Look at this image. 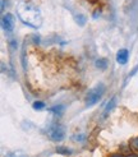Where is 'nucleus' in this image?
<instances>
[{"mask_svg": "<svg viewBox=\"0 0 138 157\" xmlns=\"http://www.w3.org/2000/svg\"><path fill=\"white\" fill-rule=\"evenodd\" d=\"M18 17L19 19L27 25L28 27L32 28H38L41 25V14L40 9L33 4H31L28 2H21L18 5Z\"/></svg>", "mask_w": 138, "mask_h": 157, "instance_id": "obj_1", "label": "nucleus"}, {"mask_svg": "<svg viewBox=\"0 0 138 157\" xmlns=\"http://www.w3.org/2000/svg\"><path fill=\"white\" fill-rule=\"evenodd\" d=\"M105 84L104 83H97L95 87H92L88 92H87V96H86V106L87 107H92L95 106L100 100L102 98L104 93H105Z\"/></svg>", "mask_w": 138, "mask_h": 157, "instance_id": "obj_2", "label": "nucleus"}, {"mask_svg": "<svg viewBox=\"0 0 138 157\" xmlns=\"http://www.w3.org/2000/svg\"><path fill=\"white\" fill-rule=\"evenodd\" d=\"M46 136H48L52 142H61V140L65 138V128L61 124L55 123L48 128Z\"/></svg>", "mask_w": 138, "mask_h": 157, "instance_id": "obj_3", "label": "nucleus"}, {"mask_svg": "<svg viewBox=\"0 0 138 157\" xmlns=\"http://www.w3.org/2000/svg\"><path fill=\"white\" fill-rule=\"evenodd\" d=\"M2 27L6 33H12L14 29V17L10 13H6L2 17Z\"/></svg>", "mask_w": 138, "mask_h": 157, "instance_id": "obj_4", "label": "nucleus"}, {"mask_svg": "<svg viewBox=\"0 0 138 157\" xmlns=\"http://www.w3.org/2000/svg\"><path fill=\"white\" fill-rule=\"evenodd\" d=\"M128 58H129V51L127 49H120L117 54V63L120 65H124L127 64Z\"/></svg>", "mask_w": 138, "mask_h": 157, "instance_id": "obj_5", "label": "nucleus"}, {"mask_svg": "<svg viewBox=\"0 0 138 157\" xmlns=\"http://www.w3.org/2000/svg\"><path fill=\"white\" fill-rule=\"evenodd\" d=\"M117 96H114L110 101H109V102H107V105H106V107H105V110H104V117H107V115H109L111 111H113V109L115 107V106H117Z\"/></svg>", "mask_w": 138, "mask_h": 157, "instance_id": "obj_6", "label": "nucleus"}, {"mask_svg": "<svg viewBox=\"0 0 138 157\" xmlns=\"http://www.w3.org/2000/svg\"><path fill=\"white\" fill-rule=\"evenodd\" d=\"M21 64L25 72H27V60H26V42L22 45V51H21Z\"/></svg>", "mask_w": 138, "mask_h": 157, "instance_id": "obj_7", "label": "nucleus"}, {"mask_svg": "<svg viewBox=\"0 0 138 157\" xmlns=\"http://www.w3.org/2000/svg\"><path fill=\"white\" fill-rule=\"evenodd\" d=\"M55 151H56V153H59V155H63V156H71V155L73 153V151L71 150V148L64 147V146H58Z\"/></svg>", "mask_w": 138, "mask_h": 157, "instance_id": "obj_8", "label": "nucleus"}, {"mask_svg": "<svg viewBox=\"0 0 138 157\" xmlns=\"http://www.w3.org/2000/svg\"><path fill=\"white\" fill-rule=\"evenodd\" d=\"M107 59H105V58H100V59H97L96 61H95V65H96V68H98V69H101V70H105L106 68H107Z\"/></svg>", "mask_w": 138, "mask_h": 157, "instance_id": "obj_9", "label": "nucleus"}, {"mask_svg": "<svg viewBox=\"0 0 138 157\" xmlns=\"http://www.w3.org/2000/svg\"><path fill=\"white\" fill-rule=\"evenodd\" d=\"M64 109H65L64 105H55V106L50 107L49 111L51 114H55V115H61V114H63V111H64Z\"/></svg>", "mask_w": 138, "mask_h": 157, "instance_id": "obj_10", "label": "nucleus"}, {"mask_svg": "<svg viewBox=\"0 0 138 157\" xmlns=\"http://www.w3.org/2000/svg\"><path fill=\"white\" fill-rule=\"evenodd\" d=\"M86 139H87V136L84 134V133H78V134L73 136V140H75V142H78V143H83Z\"/></svg>", "mask_w": 138, "mask_h": 157, "instance_id": "obj_11", "label": "nucleus"}, {"mask_svg": "<svg viewBox=\"0 0 138 157\" xmlns=\"http://www.w3.org/2000/svg\"><path fill=\"white\" fill-rule=\"evenodd\" d=\"M86 21H87L86 15H83V14H77L75 15V22L78 23L79 26H84V25H86Z\"/></svg>", "mask_w": 138, "mask_h": 157, "instance_id": "obj_12", "label": "nucleus"}, {"mask_svg": "<svg viewBox=\"0 0 138 157\" xmlns=\"http://www.w3.org/2000/svg\"><path fill=\"white\" fill-rule=\"evenodd\" d=\"M45 106H46V105H45V102H42V101H35L33 105H32L33 110H37V111H40V110H44Z\"/></svg>", "mask_w": 138, "mask_h": 157, "instance_id": "obj_13", "label": "nucleus"}, {"mask_svg": "<svg viewBox=\"0 0 138 157\" xmlns=\"http://www.w3.org/2000/svg\"><path fill=\"white\" fill-rule=\"evenodd\" d=\"M5 157H28L26 153H23V152H10V153H8Z\"/></svg>", "mask_w": 138, "mask_h": 157, "instance_id": "obj_14", "label": "nucleus"}, {"mask_svg": "<svg viewBox=\"0 0 138 157\" xmlns=\"http://www.w3.org/2000/svg\"><path fill=\"white\" fill-rule=\"evenodd\" d=\"M9 46H10V49H12V50H15V49L18 48L17 41H15V40H10V41H9Z\"/></svg>", "mask_w": 138, "mask_h": 157, "instance_id": "obj_15", "label": "nucleus"}, {"mask_svg": "<svg viewBox=\"0 0 138 157\" xmlns=\"http://www.w3.org/2000/svg\"><path fill=\"white\" fill-rule=\"evenodd\" d=\"M100 15H101V12H100V10H96V12L94 13V15H92V17H94V19H97Z\"/></svg>", "mask_w": 138, "mask_h": 157, "instance_id": "obj_16", "label": "nucleus"}, {"mask_svg": "<svg viewBox=\"0 0 138 157\" xmlns=\"http://www.w3.org/2000/svg\"><path fill=\"white\" fill-rule=\"evenodd\" d=\"M132 144H133L134 148H137V150H138V138H134V139L132 140Z\"/></svg>", "mask_w": 138, "mask_h": 157, "instance_id": "obj_17", "label": "nucleus"}, {"mask_svg": "<svg viewBox=\"0 0 138 157\" xmlns=\"http://www.w3.org/2000/svg\"><path fill=\"white\" fill-rule=\"evenodd\" d=\"M32 38H33V40H35V41H33L35 44H37V45H38V44H40V37H38V36L33 35V36H32Z\"/></svg>", "mask_w": 138, "mask_h": 157, "instance_id": "obj_18", "label": "nucleus"}, {"mask_svg": "<svg viewBox=\"0 0 138 157\" xmlns=\"http://www.w3.org/2000/svg\"><path fill=\"white\" fill-rule=\"evenodd\" d=\"M110 157H125L124 155H120V153H115V155H111Z\"/></svg>", "mask_w": 138, "mask_h": 157, "instance_id": "obj_19", "label": "nucleus"}, {"mask_svg": "<svg viewBox=\"0 0 138 157\" xmlns=\"http://www.w3.org/2000/svg\"><path fill=\"white\" fill-rule=\"evenodd\" d=\"M128 157H138V156H136V155H130V156H128Z\"/></svg>", "mask_w": 138, "mask_h": 157, "instance_id": "obj_20", "label": "nucleus"}]
</instances>
